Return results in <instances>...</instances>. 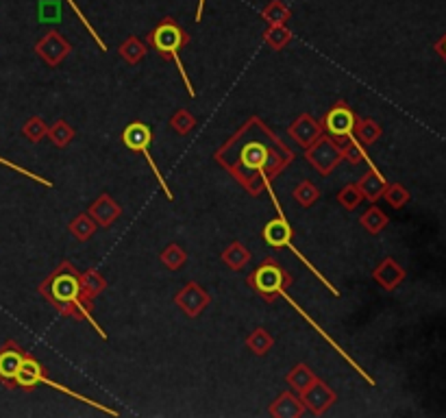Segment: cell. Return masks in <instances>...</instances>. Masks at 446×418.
Listing matches in <instances>:
<instances>
[{"label":"cell","mask_w":446,"mask_h":418,"mask_svg":"<svg viewBox=\"0 0 446 418\" xmlns=\"http://www.w3.org/2000/svg\"><path fill=\"white\" fill-rule=\"evenodd\" d=\"M294 157V151L259 116H250L213 153L216 163L250 196H261L263 192L275 196L273 179L288 168Z\"/></svg>","instance_id":"6da1fadb"},{"label":"cell","mask_w":446,"mask_h":418,"mask_svg":"<svg viewBox=\"0 0 446 418\" xmlns=\"http://www.w3.org/2000/svg\"><path fill=\"white\" fill-rule=\"evenodd\" d=\"M39 295L46 299L64 318L72 320H87L96 329V333L107 340L105 329L96 322L94 310L89 307L83 299V290H81V272L74 268L72 262L64 260L46 279L39 283Z\"/></svg>","instance_id":"7a4b0ae2"},{"label":"cell","mask_w":446,"mask_h":418,"mask_svg":"<svg viewBox=\"0 0 446 418\" xmlns=\"http://www.w3.org/2000/svg\"><path fill=\"white\" fill-rule=\"evenodd\" d=\"M146 44H148L161 59L172 61V63L176 66L178 74H181V78H183V83H186L188 94L194 98V96H196V90H194L192 81H190V76H188V72H186V66H183V61H181V55H178V53H181V49H186V46L190 44V35L183 31V26L178 24L174 18H163V20L148 33Z\"/></svg>","instance_id":"3957f363"},{"label":"cell","mask_w":446,"mask_h":418,"mask_svg":"<svg viewBox=\"0 0 446 418\" xmlns=\"http://www.w3.org/2000/svg\"><path fill=\"white\" fill-rule=\"evenodd\" d=\"M248 287L259 295L265 303H273L275 299L281 297V292L292 285V275L273 258H265L248 277H246Z\"/></svg>","instance_id":"277c9868"},{"label":"cell","mask_w":446,"mask_h":418,"mask_svg":"<svg viewBox=\"0 0 446 418\" xmlns=\"http://www.w3.org/2000/svg\"><path fill=\"white\" fill-rule=\"evenodd\" d=\"M122 142H124V146H126L128 151H133V153H142V155L148 159V165L153 168V175H155L159 188L163 190L166 198L172 203V200H174V194H172L170 185L166 183L161 170L157 168V163H155V159H153V155H151V151H148V146L153 144V131H151L148 124H144V122H140V120L126 124L124 131H122Z\"/></svg>","instance_id":"5b68a950"},{"label":"cell","mask_w":446,"mask_h":418,"mask_svg":"<svg viewBox=\"0 0 446 418\" xmlns=\"http://www.w3.org/2000/svg\"><path fill=\"white\" fill-rule=\"evenodd\" d=\"M305 159L314 165L323 177H329L342 161V144L333 140L331 136L323 133L309 148H305Z\"/></svg>","instance_id":"8992f818"},{"label":"cell","mask_w":446,"mask_h":418,"mask_svg":"<svg viewBox=\"0 0 446 418\" xmlns=\"http://www.w3.org/2000/svg\"><path fill=\"white\" fill-rule=\"evenodd\" d=\"M357 118H360V116H357V113L348 107V103L338 101L333 107H329V111L325 113V118H323L320 124H323V129H325L327 136H331L333 140H338V142L342 144V142H346L348 138H353Z\"/></svg>","instance_id":"52a82bcc"},{"label":"cell","mask_w":446,"mask_h":418,"mask_svg":"<svg viewBox=\"0 0 446 418\" xmlns=\"http://www.w3.org/2000/svg\"><path fill=\"white\" fill-rule=\"evenodd\" d=\"M35 55L46 63L49 68H57L70 53H72V44L70 41L57 31V29H51L46 35H41L35 46H33Z\"/></svg>","instance_id":"ba28073f"},{"label":"cell","mask_w":446,"mask_h":418,"mask_svg":"<svg viewBox=\"0 0 446 418\" xmlns=\"http://www.w3.org/2000/svg\"><path fill=\"white\" fill-rule=\"evenodd\" d=\"M211 303V297L205 287L196 281H188L181 290L174 295V305L181 310L188 318H198Z\"/></svg>","instance_id":"9c48e42d"},{"label":"cell","mask_w":446,"mask_h":418,"mask_svg":"<svg viewBox=\"0 0 446 418\" xmlns=\"http://www.w3.org/2000/svg\"><path fill=\"white\" fill-rule=\"evenodd\" d=\"M298 397H300L305 409H309L314 416L327 414V409H331L333 403L338 401L335 390H333L327 382H323V379H318V377H316L314 382H311L303 392H298Z\"/></svg>","instance_id":"30bf717a"},{"label":"cell","mask_w":446,"mask_h":418,"mask_svg":"<svg viewBox=\"0 0 446 418\" xmlns=\"http://www.w3.org/2000/svg\"><path fill=\"white\" fill-rule=\"evenodd\" d=\"M26 353L29 351H24L16 340H5V345H0V384L5 388L9 390L16 388V374Z\"/></svg>","instance_id":"8fae6325"},{"label":"cell","mask_w":446,"mask_h":418,"mask_svg":"<svg viewBox=\"0 0 446 418\" xmlns=\"http://www.w3.org/2000/svg\"><path fill=\"white\" fill-rule=\"evenodd\" d=\"M325 133L323 124L309 113H300L290 127H288V136L300 146V148H309L320 136Z\"/></svg>","instance_id":"7c38bea8"},{"label":"cell","mask_w":446,"mask_h":418,"mask_svg":"<svg viewBox=\"0 0 446 418\" xmlns=\"http://www.w3.org/2000/svg\"><path fill=\"white\" fill-rule=\"evenodd\" d=\"M87 214L94 218V223H96L101 229H109V227L122 216V207H120L107 192H103L92 205L87 207Z\"/></svg>","instance_id":"4fadbf2b"},{"label":"cell","mask_w":446,"mask_h":418,"mask_svg":"<svg viewBox=\"0 0 446 418\" xmlns=\"http://www.w3.org/2000/svg\"><path fill=\"white\" fill-rule=\"evenodd\" d=\"M281 299H285V301H288V303H290V305H292V307H294V310H296V312H298V314H300V316H303V318H305V320H307V322H309L311 327H314V329H316V331L320 333V336H323V338H325V340H327V342H329V345H331V347H333V349H335V351H338V353H340V355H342V357H344V360H346V362H348V364L353 366V368H355V372H360V374H362V377H364V379H366V382L370 384V386H375V379L370 377V374H368V372H366V370H364V368H362L360 364H357V362H355V360H353V357H350V355H348V353H346V351H344V349H342V347H340V345H338V342H335V340H333V338L329 336V333H327V331H325V329H323V327H320V325H318V322H316L314 318H311V316H309V314H307V312H305V310H303V307H300V305H298V303H296V301H294V299H292V297L288 295V292H285V290L281 292Z\"/></svg>","instance_id":"5bb4252c"},{"label":"cell","mask_w":446,"mask_h":418,"mask_svg":"<svg viewBox=\"0 0 446 418\" xmlns=\"http://www.w3.org/2000/svg\"><path fill=\"white\" fill-rule=\"evenodd\" d=\"M407 270L400 266L394 258H385L379 262V266L372 270V279L387 292H394L400 283L405 281Z\"/></svg>","instance_id":"9a60e30c"},{"label":"cell","mask_w":446,"mask_h":418,"mask_svg":"<svg viewBox=\"0 0 446 418\" xmlns=\"http://www.w3.org/2000/svg\"><path fill=\"white\" fill-rule=\"evenodd\" d=\"M261 238H263V242L268 246H273V248H285L294 240V229L285 220V214H279L275 220H270V223L263 227Z\"/></svg>","instance_id":"2e32d148"},{"label":"cell","mask_w":446,"mask_h":418,"mask_svg":"<svg viewBox=\"0 0 446 418\" xmlns=\"http://www.w3.org/2000/svg\"><path fill=\"white\" fill-rule=\"evenodd\" d=\"M305 405L300 401V397L294 390H285L281 392L273 403L268 407V414L275 418H300L305 414Z\"/></svg>","instance_id":"e0dca14e"},{"label":"cell","mask_w":446,"mask_h":418,"mask_svg":"<svg viewBox=\"0 0 446 418\" xmlns=\"http://www.w3.org/2000/svg\"><path fill=\"white\" fill-rule=\"evenodd\" d=\"M44 374H46V368H44L31 353H26V357H24V362H22V366H20V370H18V374H16V388L31 392V390H35V388L39 386V382H41Z\"/></svg>","instance_id":"ac0fdd59"},{"label":"cell","mask_w":446,"mask_h":418,"mask_svg":"<svg viewBox=\"0 0 446 418\" xmlns=\"http://www.w3.org/2000/svg\"><path fill=\"white\" fill-rule=\"evenodd\" d=\"M385 185H387V179L379 173V168L375 163H370L366 175H362V179L357 181V188H360L364 200H368V203H377L383 196Z\"/></svg>","instance_id":"d6986e66"},{"label":"cell","mask_w":446,"mask_h":418,"mask_svg":"<svg viewBox=\"0 0 446 418\" xmlns=\"http://www.w3.org/2000/svg\"><path fill=\"white\" fill-rule=\"evenodd\" d=\"M81 290H83V299L85 303L94 310V301L96 297H101L103 292L107 290V279L96 270V268H89L81 275Z\"/></svg>","instance_id":"ffe728a7"},{"label":"cell","mask_w":446,"mask_h":418,"mask_svg":"<svg viewBox=\"0 0 446 418\" xmlns=\"http://www.w3.org/2000/svg\"><path fill=\"white\" fill-rule=\"evenodd\" d=\"M353 136H355L357 142H362L364 146H372L383 136V129H381V124L372 118H357Z\"/></svg>","instance_id":"44dd1931"},{"label":"cell","mask_w":446,"mask_h":418,"mask_svg":"<svg viewBox=\"0 0 446 418\" xmlns=\"http://www.w3.org/2000/svg\"><path fill=\"white\" fill-rule=\"evenodd\" d=\"M118 53H120V57H122L128 66H138V63L144 61V57H146V53H148V46L144 44L142 39H138L136 35H128V37L122 41V44H120Z\"/></svg>","instance_id":"7402d4cb"},{"label":"cell","mask_w":446,"mask_h":418,"mask_svg":"<svg viewBox=\"0 0 446 418\" xmlns=\"http://www.w3.org/2000/svg\"><path fill=\"white\" fill-rule=\"evenodd\" d=\"M246 347L250 353L263 357L268 355V351H270L275 347V338H273V333L263 329V327H257L255 331H250L248 336H246Z\"/></svg>","instance_id":"603a6c76"},{"label":"cell","mask_w":446,"mask_h":418,"mask_svg":"<svg viewBox=\"0 0 446 418\" xmlns=\"http://www.w3.org/2000/svg\"><path fill=\"white\" fill-rule=\"evenodd\" d=\"M360 225H362L370 235H379V233L390 225V218H387V214L383 212L381 207H377V205L372 203V205L366 209V212L362 214Z\"/></svg>","instance_id":"cb8c5ba5"},{"label":"cell","mask_w":446,"mask_h":418,"mask_svg":"<svg viewBox=\"0 0 446 418\" xmlns=\"http://www.w3.org/2000/svg\"><path fill=\"white\" fill-rule=\"evenodd\" d=\"M220 258L231 270H242L250 262V250L242 242H231L225 250H222Z\"/></svg>","instance_id":"d4e9b609"},{"label":"cell","mask_w":446,"mask_h":418,"mask_svg":"<svg viewBox=\"0 0 446 418\" xmlns=\"http://www.w3.org/2000/svg\"><path fill=\"white\" fill-rule=\"evenodd\" d=\"M292 31L288 29V24H268V29L263 31V41L273 51H283L290 41H292Z\"/></svg>","instance_id":"484cf974"},{"label":"cell","mask_w":446,"mask_h":418,"mask_svg":"<svg viewBox=\"0 0 446 418\" xmlns=\"http://www.w3.org/2000/svg\"><path fill=\"white\" fill-rule=\"evenodd\" d=\"M316 379V372L314 370H311L307 364H296L288 374H285V382H288V386L298 394V392H303L311 382H314Z\"/></svg>","instance_id":"4316f807"},{"label":"cell","mask_w":446,"mask_h":418,"mask_svg":"<svg viewBox=\"0 0 446 418\" xmlns=\"http://www.w3.org/2000/svg\"><path fill=\"white\" fill-rule=\"evenodd\" d=\"M76 131L72 129V124L66 122L64 118H59L57 122H53L51 127H49V140L57 146V148H66L72 140H74Z\"/></svg>","instance_id":"83f0119b"},{"label":"cell","mask_w":446,"mask_h":418,"mask_svg":"<svg viewBox=\"0 0 446 418\" xmlns=\"http://www.w3.org/2000/svg\"><path fill=\"white\" fill-rule=\"evenodd\" d=\"M161 264L168 268V270H181L188 262V253H186V248L181 244H168L163 250H161V255H159Z\"/></svg>","instance_id":"f1b7e54d"},{"label":"cell","mask_w":446,"mask_h":418,"mask_svg":"<svg viewBox=\"0 0 446 418\" xmlns=\"http://www.w3.org/2000/svg\"><path fill=\"white\" fill-rule=\"evenodd\" d=\"M290 18H292V11L288 9L283 0H270V3L261 9V20H265V24H288Z\"/></svg>","instance_id":"f546056e"},{"label":"cell","mask_w":446,"mask_h":418,"mask_svg":"<svg viewBox=\"0 0 446 418\" xmlns=\"http://www.w3.org/2000/svg\"><path fill=\"white\" fill-rule=\"evenodd\" d=\"M68 229H70V233H72L78 242H87L89 238H92V235L96 233L98 225L94 223V218L89 216L87 212H83V214H78V216L68 225Z\"/></svg>","instance_id":"4dcf8cb0"},{"label":"cell","mask_w":446,"mask_h":418,"mask_svg":"<svg viewBox=\"0 0 446 418\" xmlns=\"http://www.w3.org/2000/svg\"><path fill=\"white\" fill-rule=\"evenodd\" d=\"M39 384L49 386V388H53V390H59V392H64V394H68V397L76 399V401H83V403H87V405H92V407H96V409H101V412L109 414V416H118V412H116V409H111V407H107V405H103V403H98V401H94V399H89V397H85V394H78V392H74V390H70V388H66V386L57 384V382H53L51 377H46V374H44Z\"/></svg>","instance_id":"1f68e13d"},{"label":"cell","mask_w":446,"mask_h":418,"mask_svg":"<svg viewBox=\"0 0 446 418\" xmlns=\"http://www.w3.org/2000/svg\"><path fill=\"white\" fill-rule=\"evenodd\" d=\"M196 124H198V120L188 111V109H176L172 116H170V127L174 129V133H178V136H188V133H192L194 129H196Z\"/></svg>","instance_id":"d6a6232c"},{"label":"cell","mask_w":446,"mask_h":418,"mask_svg":"<svg viewBox=\"0 0 446 418\" xmlns=\"http://www.w3.org/2000/svg\"><path fill=\"white\" fill-rule=\"evenodd\" d=\"M22 136L29 140V142H41L44 138L49 136V124H46V120L44 118H39V116H33V118H29L24 124H22Z\"/></svg>","instance_id":"836d02e7"},{"label":"cell","mask_w":446,"mask_h":418,"mask_svg":"<svg viewBox=\"0 0 446 418\" xmlns=\"http://www.w3.org/2000/svg\"><path fill=\"white\" fill-rule=\"evenodd\" d=\"M381 198H385L390 207L400 209V207H405V205L410 203L412 194H410V190H407L403 183H387V185H385V192H383V196H381Z\"/></svg>","instance_id":"e575fe53"},{"label":"cell","mask_w":446,"mask_h":418,"mask_svg":"<svg viewBox=\"0 0 446 418\" xmlns=\"http://www.w3.org/2000/svg\"><path fill=\"white\" fill-rule=\"evenodd\" d=\"M342 159H346V161H350V163H362V161H366L368 165L372 163V159H370L368 153L364 151V144H362V142H357L355 136L348 138V140L342 144Z\"/></svg>","instance_id":"d590c367"},{"label":"cell","mask_w":446,"mask_h":418,"mask_svg":"<svg viewBox=\"0 0 446 418\" xmlns=\"http://www.w3.org/2000/svg\"><path fill=\"white\" fill-rule=\"evenodd\" d=\"M294 198L300 207H311V205H316L318 198H320V190L311 183V181H300L294 190Z\"/></svg>","instance_id":"8d00e7d4"},{"label":"cell","mask_w":446,"mask_h":418,"mask_svg":"<svg viewBox=\"0 0 446 418\" xmlns=\"http://www.w3.org/2000/svg\"><path fill=\"white\" fill-rule=\"evenodd\" d=\"M364 196L360 192V188H357V183H346L340 192H338V203L348 209V212H353V209H357L362 205Z\"/></svg>","instance_id":"74e56055"},{"label":"cell","mask_w":446,"mask_h":418,"mask_svg":"<svg viewBox=\"0 0 446 418\" xmlns=\"http://www.w3.org/2000/svg\"><path fill=\"white\" fill-rule=\"evenodd\" d=\"M433 49H435V53H437V55H440V57L446 61V33H444V35H442V37L435 41V44H433Z\"/></svg>","instance_id":"f35d334b"},{"label":"cell","mask_w":446,"mask_h":418,"mask_svg":"<svg viewBox=\"0 0 446 418\" xmlns=\"http://www.w3.org/2000/svg\"><path fill=\"white\" fill-rule=\"evenodd\" d=\"M203 11H205V0H198V9H196V22L203 20Z\"/></svg>","instance_id":"ab89813d"}]
</instances>
